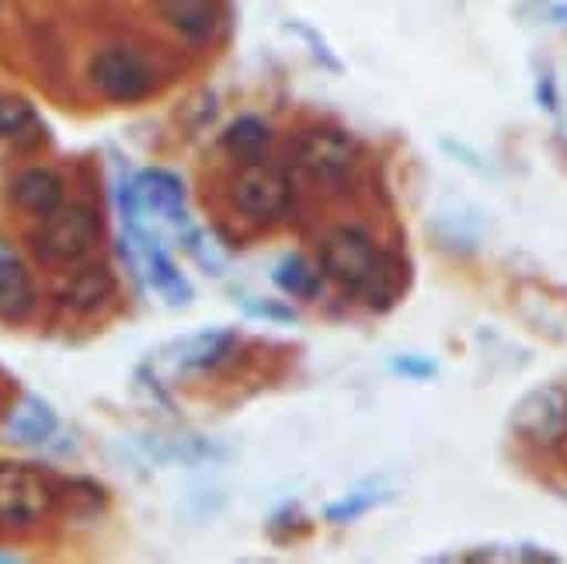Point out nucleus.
<instances>
[{
	"label": "nucleus",
	"mask_w": 567,
	"mask_h": 564,
	"mask_svg": "<svg viewBox=\"0 0 567 564\" xmlns=\"http://www.w3.org/2000/svg\"><path fill=\"white\" fill-rule=\"evenodd\" d=\"M91 88L112 105H136L157 91V70L130 45H105L87 66Z\"/></svg>",
	"instance_id": "nucleus-1"
},
{
	"label": "nucleus",
	"mask_w": 567,
	"mask_h": 564,
	"mask_svg": "<svg viewBox=\"0 0 567 564\" xmlns=\"http://www.w3.org/2000/svg\"><path fill=\"white\" fill-rule=\"evenodd\" d=\"M102 237V219L84 203H63L56 213L42 216V227L35 230V255L49 265H73L87 258Z\"/></svg>",
	"instance_id": "nucleus-2"
},
{
	"label": "nucleus",
	"mask_w": 567,
	"mask_h": 564,
	"mask_svg": "<svg viewBox=\"0 0 567 564\" xmlns=\"http://www.w3.org/2000/svg\"><path fill=\"white\" fill-rule=\"evenodd\" d=\"M230 199L251 224H276L292 206V178L272 161H244L230 185Z\"/></svg>",
	"instance_id": "nucleus-3"
},
{
	"label": "nucleus",
	"mask_w": 567,
	"mask_h": 564,
	"mask_svg": "<svg viewBox=\"0 0 567 564\" xmlns=\"http://www.w3.org/2000/svg\"><path fill=\"white\" fill-rule=\"evenodd\" d=\"M56 505V488L32 463H0V526L32 530Z\"/></svg>",
	"instance_id": "nucleus-4"
},
{
	"label": "nucleus",
	"mask_w": 567,
	"mask_h": 564,
	"mask_svg": "<svg viewBox=\"0 0 567 564\" xmlns=\"http://www.w3.org/2000/svg\"><path fill=\"white\" fill-rule=\"evenodd\" d=\"M320 276L341 289H365L380 273L377 244L359 227H331L317 244Z\"/></svg>",
	"instance_id": "nucleus-5"
},
{
	"label": "nucleus",
	"mask_w": 567,
	"mask_h": 564,
	"mask_svg": "<svg viewBox=\"0 0 567 564\" xmlns=\"http://www.w3.org/2000/svg\"><path fill=\"white\" fill-rule=\"evenodd\" d=\"M122 213H126V224L136 227L143 216L164 219L171 227L185 224V185L175 171L167 167H151L140 171V175L122 188Z\"/></svg>",
	"instance_id": "nucleus-6"
},
{
	"label": "nucleus",
	"mask_w": 567,
	"mask_h": 564,
	"mask_svg": "<svg viewBox=\"0 0 567 564\" xmlns=\"http://www.w3.org/2000/svg\"><path fill=\"white\" fill-rule=\"evenodd\" d=\"M512 429L536 450H557L567 439V387L544 383L515 404Z\"/></svg>",
	"instance_id": "nucleus-7"
},
{
	"label": "nucleus",
	"mask_w": 567,
	"mask_h": 564,
	"mask_svg": "<svg viewBox=\"0 0 567 564\" xmlns=\"http://www.w3.org/2000/svg\"><path fill=\"white\" fill-rule=\"evenodd\" d=\"M296 161L317 182H344L359 161V143L338 126H313L296 140Z\"/></svg>",
	"instance_id": "nucleus-8"
},
{
	"label": "nucleus",
	"mask_w": 567,
	"mask_h": 564,
	"mask_svg": "<svg viewBox=\"0 0 567 564\" xmlns=\"http://www.w3.org/2000/svg\"><path fill=\"white\" fill-rule=\"evenodd\" d=\"M11 203L24 213L32 216H49L63 206V178L56 175L53 167H42V164H32V167H21L18 175L11 178Z\"/></svg>",
	"instance_id": "nucleus-9"
},
{
	"label": "nucleus",
	"mask_w": 567,
	"mask_h": 564,
	"mask_svg": "<svg viewBox=\"0 0 567 564\" xmlns=\"http://www.w3.org/2000/svg\"><path fill=\"white\" fill-rule=\"evenodd\" d=\"M154 8L167 29H175L192 45H206L219 32L216 0H154Z\"/></svg>",
	"instance_id": "nucleus-10"
},
{
	"label": "nucleus",
	"mask_w": 567,
	"mask_h": 564,
	"mask_svg": "<svg viewBox=\"0 0 567 564\" xmlns=\"http://www.w3.org/2000/svg\"><path fill=\"white\" fill-rule=\"evenodd\" d=\"M60 432L56 411L49 408L39 394H21L18 404L8 411L4 439L11 447H45Z\"/></svg>",
	"instance_id": "nucleus-11"
},
{
	"label": "nucleus",
	"mask_w": 567,
	"mask_h": 564,
	"mask_svg": "<svg viewBox=\"0 0 567 564\" xmlns=\"http://www.w3.org/2000/svg\"><path fill=\"white\" fill-rule=\"evenodd\" d=\"M234 346H237L234 331H224V328L195 331V335L175 341V346L167 349V359L178 373H206L213 366L224 362L234 352Z\"/></svg>",
	"instance_id": "nucleus-12"
},
{
	"label": "nucleus",
	"mask_w": 567,
	"mask_h": 564,
	"mask_svg": "<svg viewBox=\"0 0 567 564\" xmlns=\"http://www.w3.org/2000/svg\"><path fill=\"white\" fill-rule=\"evenodd\" d=\"M130 234L136 237L140 252H143V265H146V279H151V286L161 293L167 304H175V307L178 304H188L192 300V286L178 273V265L171 262V255L157 244V237L146 234L143 227H130Z\"/></svg>",
	"instance_id": "nucleus-13"
},
{
	"label": "nucleus",
	"mask_w": 567,
	"mask_h": 564,
	"mask_svg": "<svg viewBox=\"0 0 567 564\" xmlns=\"http://www.w3.org/2000/svg\"><path fill=\"white\" fill-rule=\"evenodd\" d=\"M35 310V283L18 258L0 255V321L18 325Z\"/></svg>",
	"instance_id": "nucleus-14"
},
{
	"label": "nucleus",
	"mask_w": 567,
	"mask_h": 564,
	"mask_svg": "<svg viewBox=\"0 0 567 564\" xmlns=\"http://www.w3.org/2000/svg\"><path fill=\"white\" fill-rule=\"evenodd\" d=\"M115 293V279L105 265H84L78 268L60 289V300L70 307V310H97L109 297Z\"/></svg>",
	"instance_id": "nucleus-15"
},
{
	"label": "nucleus",
	"mask_w": 567,
	"mask_h": 564,
	"mask_svg": "<svg viewBox=\"0 0 567 564\" xmlns=\"http://www.w3.org/2000/svg\"><path fill=\"white\" fill-rule=\"evenodd\" d=\"M268 140H272V126L261 115H240L224 130V151L240 161H258L265 157Z\"/></svg>",
	"instance_id": "nucleus-16"
},
{
	"label": "nucleus",
	"mask_w": 567,
	"mask_h": 564,
	"mask_svg": "<svg viewBox=\"0 0 567 564\" xmlns=\"http://www.w3.org/2000/svg\"><path fill=\"white\" fill-rule=\"evenodd\" d=\"M276 286L286 289L289 297H300V300H313L320 293V273L317 268H310L300 255H289L279 262V268L272 273Z\"/></svg>",
	"instance_id": "nucleus-17"
},
{
	"label": "nucleus",
	"mask_w": 567,
	"mask_h": 564,
	"mask_svg": "<svg viewBox=\"0 0 567 564\" xmlns=\"http://www.w3.org/2000/svg\"><path fill=\"white\" fill-rule=\"evenodd\" d=\"M35 122L32 102H24L21 94H0V140L18 136Z\"/></svg>",
	"instance_id": "nucleus-18"
},
{
	"label": "nucleus",
	"mask_w": 567,
	"mask_h": 564,
	"mask_svg": "<svg viewBox=\"0 0 567 564\" xmlns=\"http://www.w3.org/2000/svg\"><path fill=\"white\" fill-rule=\"evenodd\" d=\"M380 499H383L380 492H352V495H344L341 502L328 505L324 509V520H331V523H352V520L362 516V512L373 509Z\"/></svg>",
	"instance_id": "nucleus-19"
},
{
	"label": "nucleus",
	"mask_w": 567,
	"mask_h": 564,
	"mask_svg": "<svg viewBox=\"0 0 567 564\" xmlns=\"http://www.w3.org/2000/svg\"><path fill=\"white\" fill-rule=\"evenodd\" d=\"M289 32H296V35H300L307 45H310V53L320 60V63H324V66H331L334 73H341V60L331 53V49H328V42L324 39H320L313 29H310V24H303V21H289Z\"/></svg>",
	"instance_id": "nucleus-20"
},
{
	"label": "nucleus",
	"mask_w": 567,
	"mask_h": 564,
	"mask_svg": "<svg viewBox=\"0 0 567 564\" xmlns=\"http://www.w3.org/2000/svg\"><path fill=\"white\" fill-rule=\"evenodd\" d=\"M390 366H393V370H398L401 377H411V380H429V377H435V362H432V359L398 356Z\"/></svg>",
	"instance_id": "nucleus-21"
},
{
	"label": "nucleus",
	"mask_w": 567,
	"mask_h": 564,
	"mask_svg": "<svg viewBox=\"0 0 567 564\" xmlns=\"http://www.w3.org/2000/svg\"><path fill=\"white\" fill-rule=\"evenodd\" d=\"M248 310L261 314V317H276V321H282V325L296 321V314L289 307H279V304H248Z\"/></svg>",
	"instance_id": "nucleus-22"
}]
</instances>
